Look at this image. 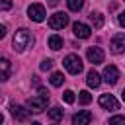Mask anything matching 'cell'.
<instances>
[{
    "mask_svg": "<svg viewBox=\"0 0 125 125\" xmlns=\"http://www.w3.org/2000/svg\"><path fill=\"white\" fill-rule=\"evenodd\" d=\"M14 51L16 53H23L31 43H33V37H31V33H29V29H25V27H21V29H18L16 33H14Z\"/></svg>",
    "mask_w": 125,
    "mask_h": 125,
    "instance_id": "1",
    "label": "cell"
},
{
    "mask_svg": "<svg viewBox=\"0 0 125 125\" xmlns=\"http://www.w3.org/2000/svg\"><path fill=\"white\" fill-rule=\"evenodd\" d=\"M47 102H49V96L47 94H39V96H33V98L27 100V107L33 113H41L47 107Z\"/></svg>",
    "mask_w": 125,
    "mask_h": 125,
    "instance_id": "2",
    "label": "cell"
},
{
    "mask_svg": "<svg viewBox=\"0 0 125 125\" xmlns=\"http://www.w3.org/2000/svg\"><path fill=\"white\" fill-rule=\"evenodd\" d=\"M64 68L70 72V74H80L82 72V59L78 55H66L64 61H62Z\"/></svg>",
    "mask_w": 125,
    "mask_h": 125,
    "instance_id": "3",
    "label": "cell"
},
{
    "mask_svg": "<svg viewBox=\"0 0 125 125\" xmlns=\"http://www.w3.org/2000/svg\"><path fill=\"white\" fill-rule=\"evenodd\" d=\"M45 6L43 4H31L29 8H27V18L29 20H33V21H43L45 20Z\"/></svg>",
    "mask_w": 125,
    "mask_h": 125,
    "instance_id": "4",
    "label": "cell"
},
{
    "mask_svg": "<svg viewBox=\"0 0 125 125\" xmlns=\"http://www.w3.org/2000/svg\"><path fill=\"white\" fill-rule=\"evenodd\" d=\"M66 23H68V16L64 12H57L49 18V27L51 29H62Z\"/></svg>",
    "mask_w": 125,
    "mask_h": 125,
    "instance_id": "5",
    "label": "cell"
},
{
    "mask_svg": "<svg viewBox=\"0 0 125 125\" xmlns=\"http://www.w3.org/2000/svg\"><path fill=\"white\" fill-rule=\"evenodd\" d=\"M109 49L113 55H119L125 51V33H115L111 37V43H109Z\"/></svg>",
    "mask_w": 125,
    "mask_h": 125,
    "instance_id": "6",
    "label": "cell"
},
{
    "mask_svg": "<svg viewBox=\"0 0 125 125\" xmlns=\"http://www.w3.org/2000/svg\"><path fill=\"white\" fill-rule=\"evenodd\" d=\"M98 104H100L104 109H109V111L119 109V104H117V100H115L111 94H102V96H100V100H98Z\"/></svg>",
    "mask_w": 125,
    "mask_h": 125,
    "instance_id": "7",
    "label": "cell"
},
{
    "mask_svg": "<svg viewBox=\"0 0 125 125\" xmlns=\"http://www.w3.org/2000/svg\"><path fill=\"white\" fill-rule=\"evenodd\" d=\"M72 31H74V35H76L78 39H88V37L92 35L90 25H86V23H82V21H76V23L72 25Z\"/></svg>",
    "mask_w": 125,
    "mask_h": 125,
    "instance_id": "8",
    "label": "cell"
},
{
    "mask_svg": "<svg viewBox=\"0 0 125 125\" xmlns=\"http://www.w3.org/2000/svg\"><path fill=\"white\" fill-rule=\"evenodd\" d=\"M86 57H88V61H90L92 64H100V62H104V51H102L100 47H88Z\"/></svg>",
    "mask_w": 125,
    "mask_h": 125,
    "instance_id": "9",
    "label": "cell"
},
{
    "mask_svg": "<svg viewBox=\"0 0 125 125\" xmlns=\"http://www.w3.org/2000/svg\"><path fill=\"white\" fill-rule=\"evenodd\" d=\"M104 80L107 82V84H117V80H119V70H117V66H113V64H109V66H105L104 68Z\"/></svg>",
    "mask_w": 125,
    "mask_h": 125,
    "instance_id": "10",
    "label": "cell"
},
{
    "mask_svg": "<svg viewBox=\"0 0 125 125\" xmlns=\"http://www.w3.org/2000/svg\"><path fill=\"white\" fill-rule=\"evenodd\" d=\"M10 113L18 121H27V117H29V109H25L23 105H18V104H12L10 105Z\"/></svg>",
    "mask_w": 125,
    "mask_h": 125,
    "instance_id": "11",
    "label": "cell"
},
{
    "mask_svg": "<svg viewBox=\"0 0 125 125\" xmlns=\"http://www.w3.org/2000/svg\"><path fill=\"white\" fill-rule=\"evenodd\" d=\"M90 121H92V113L90 111H78L74 117H72V125H90Z\"/></svg>",
    "mask_w": 125,
    "mask_h": 125,
    "instance_id": "12",
    "label": "cell"
},
{
    "mask_svg": "<svg viewBox=\"0 0 125 125\" xmlns=\"http://www.w3.org/2000/svg\"><path fill=\"white\" fill-rule=\"evenodd\" d=\"M10 74H12V64H10V61L8 59H0V82H4V80H8L10 78Z\"/></svg>",
    "mask_w": 125,
    "mask_h": 125,
    "instance_id": "13",
    "label": "cell"
},
{
    "mask_svg": "<svg viewBox=\"0 0 125 125\" xmlns=\"http://www.w3.org/2000/svg\"><path fill=\"white\" fill-rule=\"evenodd\" d=\"M86 84H88L90 88H98V86L102 84V76H100L96 70H90L88 76H86Z\"/></svg>",
    "mask_w": 125,
    "mask_h": 125,
    "instance_id": "14",
    "label": "cell"
},
{
    "mask_svg": "<svg viewBox=\"0 0 125 125\" xmlns=\"http://www.w3.org/2000/svg\"><path fill=\"white\" fill-rule=\"evenodd\" d=\"M49 47H51L53 51H59V49L62 47V37H61V35H51V37H49Z\"/></svg>",
    "mask_w": 125,
    "mask_h": 125,
    "instance_id": "15",
    "label": "cell"
},
{
    "mask_svg": "<svg viewBox=\"0 0 125 125\" xmlns=\"http://www.w3.org/2000/svg\"><path fill=\"white\" fill-rule=\"evenodd\" d=\"M49 119H53V121H59V119H62V109L59 107V105H55V107H51L49 109Z\"/></svg>",
    "mask_w": 125,
    "mask_h": 125,
    "instance_id": "16",
    "label": "cell"
},
{
    "mask_svg": "<svg viewBox=\"0 0 125 125\" xmlns=\"http://www.w3.org/2000/svg\"><path fill=\"white\" fill-rule=\"evenodd\" d=\"M66 6H68V10L78 12V10L84 8V0H66Z\"/></svg>",
    "mask_w": 125,
    "mask_h": 125,
    "instance_id": "17",
    "label": "cell"
},
{
    "mask_svg": "<svg viewBox=\"0 0 125 125\" xmlns=\"http://www.w3.org/2000/svg\"><path fill=\"white\" fill-rule=\"evenodd\" d=\"M90 20H92V23H94L96 29H100V27L104 25V16L98 14V12H96V14H90Z\"/></svg>",
    "mask_w": 125,
    "mask_h": 125,
    "instance_id": "18",
    "label": "cell"
},
{
    "mask_svg": "<svg viewBox=\"0 0 125 125\" xmlns=\"http://www.w3.org/2000/svg\"><path fill=\"white\" fill-rule=\"evenodd\" d=\"M49 80H51V84H53V86H62V82H64V76H62V72H53Z\"/></svg>",
    "mask_w": 125,
    "mask_h": 125,
    "instance_id": "19",
    "label": "cell"
},
{
    "mask_svg": "<svg viewBox=\"0 0 125 125\" xmlns=\"http://www.w3.org/2000/svg\"><path fill=\"white\" fill-rule=\"evenodd\" d=\"M78 102H80L82 105L90 104V102H92V96H90V92H88V90H82V92L78 94Z\"/></svg>",
    "mask_w": 125,
    "mask_h": 125,
    "instance_id": "20",
    "label": "cell"
},
{
    "mask_svg": "<svg viewBox=\"0 0 125 125\" xmlns=\"http://www.w3.org/2000/svg\"><path fill=\"white\" fill-rule=\"evenodd\" d=\"M109 125H125V115H113L109 119Z\"/></svg>",
    "mask_w": 125,
    "mask_h": 125,
    "instance_id": "21",
    "label": "cell"
},
{
    "mask_svg": "<svg viewBox=\"0 0 125 125\" xmlns=\"http://www.w3.org/2000/svg\"><path fill=\"white\" fill-rule=\"evenodd\" d=\"M62 100H64L66 104H72V102H74V92H72V90H66V92L62 94Z\"/></svg>",
    "mask_w": 125,
    "mask_h": 125,
    "instance_id": "22",
    "label": "cell"
},
{
    "mask_svg": "<svg viewBox=\"0 0 125 125\" xmlns=\"http://www.w3.org/2000/svg\"><path fill=\"white\" fill-rule=\"evenodd\" d=\"M51 68H53V61H51V59L41 61V70H51Z\"/></svg>",
    "mask_w": 125,
    "mask_h": 125,
    "instance_id": "23",
    "label": "cell"
},
{
    "mask_svg": "<svg viewBox=\"0 0 125 125\" xmlns=\"http://www.w3.org/2000/svg\"><path fill=\"white\" fill-rule=\"evenodd\" d=\"M10 8H12V0H0V12L10 10Z\"/></svg>",
    "mask_w": 125,
    "mask_h": 125,
    "instance_id": "24",
    "label": "cell"
},
{
    "mask_svg": "<svg viewBox=\"0 0 125 125\" xmlns=\"http://www.w3.org/2000/svg\"><path fill=\"white\" fill-rule=\"evenodd\" d=\"M117 21H119V25H121V27H125V12H121V14L117 16Z\"/></svg>",
    "mask_w": 125,
    "mask_h": 125,
    "instance_id": "25",
    "label": "cell"
},
{
    "mask_svg": "<svg viewBox=\"0 0 125 125\" xmlns=\"http://www.w3.org/2000/svg\"><path fill=\"white\" fill-rule=\"evenodd\" d=\"M6 35V25H0V39Z\"/></svg>",
    "mask_w": 125,
    "mask_h": 125,
    "instance_id": "26",
    "label": "cell"
},
{
    "mask_svg": "<svg viewBox=\"0 0 125 125\" xmlns=\"http://www.w3.org/2000/svg\"><path fill=\"white\" fill-rule=\"evenodd\" d=\"M121 98H123V102H125V88H123V92H121Z\"/></svg>",
    "mask_w": 125,
    "mask_h": 125,
    "instance_id": "27",
    "label": "cell"
},
{
    "mask_svg": "<svg viewBox=\"0 0 125 125\" xmlns=\"http://www.w3.org/2000/svg\"><path fill=\"white\" fill-rule=\"evenodd\" d=\"M2 123H4V115L0 113V125H2Z\"/></svg>",
    "mask_w": 125,
    "mask_h": 125,
    "instance_id": "28",
    "label": "cell"
},
{
    "mask_svg": "<svg viewBox=\"0 0 125 125\" xmlns=\"http://www.w3.org/2000/svg\"><path fill=\"white\" fill-rule=\"evenodd\" d=\"M31 125H41V123H39V121H33V123H31Z\"/></svg>",
    "mask_w": 125,
    "mask_h": 125,
    "instance_id": "29",
    "label": "cell"
}]
</instances>
